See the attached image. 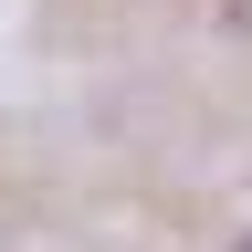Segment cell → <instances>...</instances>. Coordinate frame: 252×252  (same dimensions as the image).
<instances>
[{"mask_svg": "<svg viewBox=\"0 0 252 252\" xmlns=\"http://www.w3.org/2000/svg\"><path fill=\"white\" fill-rule=\"evenodd\" d=\"M242 252H252V242H242Z\"/></svg>", "mask_w": 252, "mask_h": 252, "instance_id": "cell-1", "label": "cell"}]
</instances>
